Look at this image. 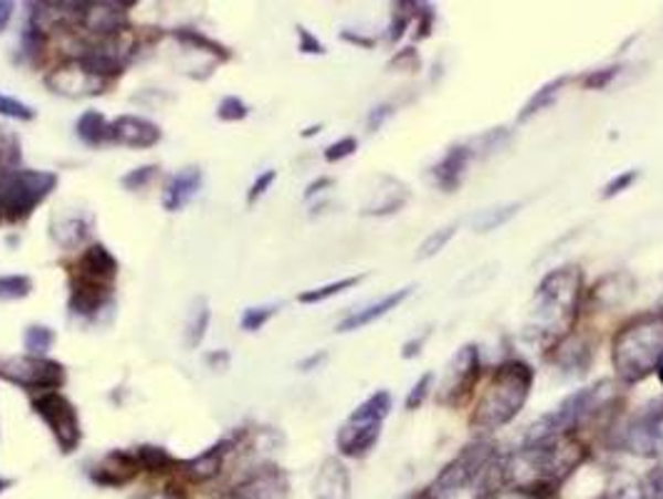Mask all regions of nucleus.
<instances>
[{"instance_id":"nucleus-1","label":"nucleus","mask_w":663,"mask_h":499,"mask_svg":"<svg viewBox=\"0 0 663 499\" xmlns=\"http://www.w3.org/2000/svg\"><path fill=\"white\" fill-rule=\"evenodd\" d=\"M534 387V370L524 360H506L492 372L476 403L470 425L476 433H494L522 413Z\"/></svg>"},{"instance_id":"nucleus-2","label":"nucleus","mask_w":663,"mask_h":499,"mask_svg":"<svg viewBox=\"0 0 663 499\" xmlns=\"http://www.w3.org/2000/svg\"><path fill=\"white\" fill-rule=\"evenodd\" d=\"M663 360V312L631 318L611 345V362L623 385H636L659 370Z\"/></svg>"},{"instance_id":"nucleus-3","label":"nucleus","mask_w":663,"mask_h":499,"mask_svg":"<svg viewBox=\"0 0 663 499\" xmlns=\"http://www.w3.org/2000/svg\"><path fill=\"white\" fill-rule=\"evenodd\" d=\"M583 298V272L579 266L551 270L532 300V330L539 335H567L579 318Z\"/></svg>"},{"instance_id":"nucleus-4","label":"nucleus","mask_w":663,"mask_h":499,"mask_svg":"<svg viewBox=\"0 0 663 499\" xmlns=\"http://www.w3.org/2000/svg\"><path fill=\"white\" fill-rule=\"evenodd\" d=\"M392 409V395L387 389H377L375 395H369L362 405H359L352 415L347 417V423L339 427L337 433V449L345 457H367L372 453L375 445L382 435V425Z\"/></svg>"},{"instance_id":"nucleus-5","label":"nucleus","mask_w":663,"mask_h":499,"mask_svg":"<svg viewBox=\"0 0 663 499\" xmlns=\"http://www.w3.org/2000/svg\"><path fill=\"white\" fill-rule=\"evenodd\" d=\"M55 185L57 175L51 170L0 168V210L11 220H23L55 190Z\"/></svg>"},{"instance_id":"nucleus-6","label":"nucleus","mask_w":663,"mask_h":499,"mask_svg":"<svg viewBox=\"0 0 663 499\" xmlns=\"http://www.w3.org/2000/svg\"><path fill=\"white\" fill-rule=\"evenodd\" d=\"M494 457L496 445H492L490 439H476V443L462 447V453L429 485V499H454L456 495H462L466 487H472L484 475V469L494 462Z\"/></svg>"},{"instance_id":"nucleus-7","label":"nucleus","mask_w":663,"mask_h":499,"mask_svg":"<svg viewBox=\"0 0 663 499\" xmlns=\"http://www.w3.org/2000/svg\"><path fill=\"white\" fill-rule=\"evenodd\" d=\"M611 445L636 457H659L663 453V397L649 399L639 415L629 417Z\"/></svg>"},{"instance_id":"nucleus-8","label":"nucleus","mask_w":663,"mask_h":499,"mask_svg":"<svg viewBox=\"0 0 663 499\" xmlns=\"http://www.w3.org/2000/svg\"><path fill=\"white\" fill-rule=\"evenodd\" d=\"M482 380V355L476 345H462L446 362L442 383H439V405L462 407Z\"/></svg>"},{"instance_id":"nucleus-9","label":"nucleus","mask_w":663,"mask_h":499,"mask_svg":"<svg viewBox=\"0 0 663 499\" xmlns=\"http://www.w3.org/2000/svg\"><path fill=\"white\" fill-rule=\"evenodd\" d=\"M33 413L51 429L63 455H71L83 439L81 417L67 397L61 393H41L33 399Z\"/></svg>"},{"instance_id":"nucleus-10","label":"nucleus","mask_w":663,"mask_h":499,"mask_svg":"<svg viewBox=\"0 0 663 499\" xmlns=\"http://www.w3.org/2000/svg\"><path fill=\"white\" fill-rule=\"evenodd\" d=\"M0 377L25 389L55 393L57 387L65 385V367L55 360L25 355L0 362Z\"/></svg>"},{"instance_id":"nucleus-11","label":"nucleus","mask_w":663,"mask_h":499,"mask_svg":"<svg viewBox=\"0 0 663 499\" xmlns=\"http://www.w3.org/2000/svg\"><path fill=\"white\" fill-rule=\"evenodd\" d=\"M115 278H118V260H115L113 252L101 242L91 245L81 256V260L75 262L73 282H81V285L110 292Z\"/></svg>"},{"instance_id":"nucleus-12","label":"nucleus","mask_w":663,"mask_h":499,"mask_svg":"<svg viewBox=\"0 0 663 499\" xmlns=\"http://www.w3.org/2000/svg\"><path fill=\"white\" fill-rule=\"evenodd\" d=\"M240 437H242V433L238 435V443H240ZM238 443H235V437L220 439L218 445L208 447V449H204V453H200L198 457L185 459V462H180V465H178L180 475H182L185 479H188V482H192V485L212 482V479L222 472V467H225L228 455L232 453V449L238 447Z\"/></svg>"},{"instance_id":"nucleus-13","label":"nucleus","mask_w":663,"mask_h":499,"mask_svg":"<svg viewBox=\"0 0 663 499\" xmlns=\"http://www.w3.org/2000/svg\"><path fill=\"white\" fill-rule=\"evenodd\" d=\"M162 138V131L150 123L148 117L140 115H120L118 121L110 123V141L125 145V148H152Z\"/></svg>"},{"instance_id":"nucleus-14","label":"nucleus","mask_w":663,"mask_h":499,"mask_svg":"<svg viewBox=\"0 0 663 499\" xmlns=\"http://www.w3.org/2000/svg\"><path fill=\"white\" fill-rule=\"evenodd\" d=\"M472 158H474L472 145H452V148L432 165V180L436 188L442 193L460 190Z\"/></svg>"},{"instance_id":"nucleus-15","label":"nucleus","mask_w":663,"mask_h":499,"mask_svg":"<svg viewBox=\"0 0 663 499\" xmlns=\"http://www.w3.org/2000/svg\"><path fill=\"white\" fill-rule=\"evenodd\" d=\"M138 475H140V465L138 459H135V453L113 449V453L105 455L103 462L93 469L91 479L101 487H123V485H130Z\"/></svg>"},{"instance_id":"nucleus-16","label":"nucleus","mask_w":663,"mask_h":499,"mask_svg":"<svg viewBox=\"0 0 663 499\" xmlns=\"http://www.w3.org/2000/svg\"><path fill=\"white\" fill-rule=\"evenodd\" d=\"M409 295H412V288H399L394 292H389V295L379 298L377 302H369V305H365L362 310L349 312L345 320H339L337 332H355V330L372 325V322H377L379 318H385L387 312H392L394 308L402 305Z\"/></svg>"},{"instance_id":"nucleus-17","label":"nucleus","mask_w":663,"mask_h":499,"mask_svg":"<svg viewBox=\"0 0 663 499\" xmlns=\"http://www.w3.org/2000/svg\"><path fill=\"white\" fill-rule=\"evenodd\" d=\"M202 188V170L194 168H182L180 173H175L172 178L165 185L162 193V208L168 212H180L182 208H188L192 202L194 195Z\"/></svg>"},{"instance_id":"nucleus-18","label":"nucleus","mask_w":663,"mask_h":499,"mask_svg":"<svg viewBox=\"0 0 663 499\" xmlns=\"http://www.w3.org/2000/svg\"><path fill=\"white\" fill-rule=\"evenodd\" d=\"M349 469L337 457L322 462L315 479V499H349Z\"/></svg>"},{"instance_id":"nucleus-19","label":"nucleus","mask_w":663,"mask_h":499,"mask_svg":"<svg viewBox=\"0 0 663 499\" xmlns=\"http://www.w3.org/2000/svg\"><path fill=\"white\" fill-rule=\"evenodd\" d=\"M48 85L53 87V93H63V95H97L103 93L101 87L103 83L95 81V77L85 75L81 71V65L75 61L65 67H57L55 73L48 75Z\"/></svg>"},{"instance_id":"nucleus-20","label":"nucleus","mask_w":663,"mask_h":499,"mask_svg":"<svg viewBox=\"0 0 663 499\" xmlns=\"http://www.w3.org/2000/svg\"><path fill=\"white\" fill-rule=\"evenodd\" d=\"M593 357V350H591V342L587 337H579V335H567L561 342V347L557 350V365L559 367H573L577 372H587L589 362Z\"/></svg>"},{"instance_id":"nucleus-21","label":"nucleus","mask_w":663,"mask_h":499,"mask_svg":"<svg viewBox=\"0 0 663 499\" xmlns=\"http://www.w3.org/2000/svg\"><path fill=\"white\" fill-rule=\"evenodd\" d=\"M75 133L85 145H103L110 141V123L97 111H85L75 123Z\"/></svg>"},{"instance_id":"nucleus-22","label":"nucleus","mask_w":663,"mask_h":499,"mask_svg":"<svg viewBox=\"0 0 663 499\" xmlns=\"http://www.w3.org/2000/svg\"><path fill=\"white\" fill-rule=\"evenodd\" d=\"M135 459H138L140 469H145V472H152V475H165V472H170V469L178 472V465H180L178 459L168 453V449L155 447V445L135 447Z\"/></svg>"},{"instance_id":"nucleus-23","label":"nucleus","mask_w":663,"mask_h":499,"mask_svg":"<svg viewBox=\"0 0 663 499\" xmlns=\"http://www.w3.org/2000/svg\"><path fill=\"white\" fill-rule=\"evenodd\" d=\"M522 210V202H506V205H494V208L480 210L472 218V228L474 232H492L496 228H502V225L509 222L512 218H516V212Z\"/></svg>"},{"instance_id":"nucleus-24","label":"nucleus","mask_w":663,"mask_h":499,"mask_svg":"<svg viewBox=\"0 0 663 499\" xmlns=\"http://www.w3.org/2000/svg\"><path fill=\"white\" fill-rule=\"evenodd\" d=\"M567 83H569V77H557V81H551V83L541 85L539 91H536V93L529 97V103H526V105L522 107L519 121H522V123H524V121H532L534 115H539L541 111H546V107H551L554 101H557V97H559V93L564 91V87H567Z\"/></svg>"},{"instance_id":"nucleus-25","label":"nucleus","mask_w":663,"mask_h":499,"mask_svg":"<svg viewBox=\"0 0 663 499\" xmlns=\"http://www.w3.org/2000/svg\"><path fill=\"white\" fill-rule=\"evenodd\" d=\"M87 232H91V225H87V220H83L81 215L57 220V225H53V240L65 250H73L75 245H81L87 238Z\"/></svg>"},{"instance_id":"nucleus-26","label":"nucleus","mask_w":663,"mask_h":499,"mask_svg":"<svg viewBox=\"0 0 663 499\" xmlns=\"http://www.w3.org/2000/svg\"><path fill=\"white\" fill-rule=\"evenodd\" d=\"M210 325V308L204 300H198L190 310L188 325H185V342H188V347H198L200 342L204 340V332H208Z\"/></svg>"},{"instance_id":"nucleus-27","label":"nucleus","mask_w":663,"mask_h":499,"mask_svg":"<svg viewBox=\"0 0 663 499\" xmlns=\"http://www.w3.org/2000/svg\"><path fill=\"white\" fill-rule=\"evenodd\" d=\"M409 200V190H407V185H402V183H397V188L394 190H387L385 195L379 193L377 198L367 205V208L362 210L365 215H392V212H397L399 208H402V205Z\"/></svg>"},{"instance_id":"nucleus-28","label":"nucleus","mask_w":663,"mask_h":499,"mask_svg":"<svg viewBox=\"0 0 663 499\" xmlns=\"http://www.w3.org/2000/svg\"><path fill=\"white\" fill-rule=\"evenodd\" d=\"M456 235V222L444 225V228H436L432 235H427L422 240V245L417 248V260H432L436 258L439 252H442L446 245L452 242V238Z\"/></svg>"},{"instance_id":"nucleus-29","label":"nucleus","mask_w":663,"mask_h":499,"mask_svg":"<svg viewBox=\"0 0 663 499\" xmlns=\"http://www.w3.org/2000/svg\"><path fill=\"white\" fill-rule=\"evenodd\" d=\"M476 499H557V489L554 487H522V485H509L496 489L492 495H482Z\"/></svg>"},{"instance_id":"nucleus-30","label":"nucleus","mask_w":663,"mask_h":499,"mask_svg":"<svg viewBox=\"0 0 663 499\" xmlns=\"http://www.w3.org/2000/svg\"><path fill=\"white\" fill-rule=\"evenodd\" d=\"M357 282H362V276L357 278H345V280H337V282H329V285H322V288H315V290H305L302 295L297 298L302 305H315V302H325L329 298L339 295V292H345L349 288H355Z\"/></svg>"},{"instance_id":"nucleus-31","label":"nucleus","mask_w":663,"mask_h":499,"mask_svg":"<svg viewBox=\"0 0 663 499\" xmlns=\"http://www.w3.org/2000/svg\"><path fill=\"white\" fill-rule=\"evenodd\" d=\"M55 342V332L51 328L45 325H31L25 330V337H23V345L28 350V355H35V357H43L48 350L53 347Z\"/></svg>"},{"instance_id":"nucleus-32","label":"nucleus","mask_w":663,"mask_h":499,"mask_svg":"<svg viewBox=\"0 0 663 499\" xmlns=\"http://www.w3.org/2000/svg\"><path fill=\"white\" fill-rule=\"evenodd\" d=\"M417 6L419 3H397L392 11V21H389V41L397 43L402 41L407 28L412 25V21L417 18Z\"/></svg>"},{"instance_id":"nucleus-33","label":"nucleus","mask_w":663,"mask_h":499,"mask_svg":"<svg viewBox=\"0 0 663 499\" xmlns=\"http://www.w3.org/2000/svg\"><path fill=\"white\" fill-rule=\"evenodd\" d=\"M33 280L28 276H3L0 278V300H23L31 295Z\"/></svg>"},{"instance_id":"nucleus-34","label":"nucleus","mask_w":663,"mask_h":499,"mask_svg":"<svg viewBox=\"0 0 663 499\" xmlns=\"http://www.w3.org/2000/svg\"><path fill=\"white\" fill-rule=\"evenodd\" d=\"M250 113V107L240 101V97L235 95H228L222 97V103L218 105V117L220 121L225 123H238V121H245Z\"/></svg>"},{"instance_id":"nucleus-35","label":"nucleus","mask_w":663,"mask_h":499,"mask_svg":"<svg viewBox=\"0 0 663 499\" xmlns=\"http://www.w3.org/2000/svg\"><path fill=\"white\" fill-rule=\"evenodd\" d=\"M432 383H434V372H427V375H422L417 380L414 387L409 389V395L404 399V407L409 409V413H414V409H419L424 405L429 389H432Z\"/></svg>"},{"instance_id":"nucleus-36","label":"nucleus","mask_w":663,"mask_h":499,"mask_svg":"<svg viewBox=\"0 0 663 499\" xmlns=\"http://www.w3.org/2000/svg\"><path fill=\"white\" fill-rule=\"evenodd\" d=\"M277 308L275 305H265V308H248L245 315H242V330L245 332H257L270 322V318L275 315Z\"/></svg>"},{"instance_id":"nucleus-37","label":"nucleus","mask_w":663,"mask_h":499,"mask_svg":"<svg viewBox=\"0 0 663 499\" xmlns=\"http://www.w3.org/2000/svg\"><path fill=\"white\" fill-rule=\"evenodd\" d=\"M603 499H646V492H643V482L639 479H619V482L611 485V492Z\"/></svg>"},{"instance_id":"nucleus-38","label":"nucleus","mask_w":663,"mask_h":499,"mask_svg":"<svg viewBox=\"0 0 663 499\" xmlns=\"http://www.w3.org/2000/svg\"><path fill=\"white\" fill-rule=\"evenodd\" d=\"M619 71H621L619 65L599 67V71H591L589 75H583L581 83H583V87H589V91H603V87L611 85V81L619 75Z\"/></svg>"},{"instance_id":"nucleus-39","label":"nucleus","mask_w":663,"mask_h":499,"mask_svg":"<svg viewBox=\"0 0 663 499\" xmlns=\"http://www.w3.org/2000/svg\"><path fill=\"white\" fill-rule=\"evenodd\" d=\"M639 180V170H623V173H619L617 178L613 180H609L607 183V188H603V193H601V198L603 200H611V198H617V195H621V193H627L633 183Z\"/></svg>"},{"instance_id":"nucleus-40","label":"nucleus","mask_w":663,"mask_h":499,"mask_svg":"<svg viewBox=\"0 0 663 499\" xmlns=\"http://www.w3.org/2000/svg\"><path fill=\"white\" fill-rule=\"evenodd\" d=\"M419 67H422V58H419L417 48H404V51H399L392 61H389V71L417 73Z\"/></svg>"},{"instance_id":"nucleus-41","label":"nucleus","mask_w":663,"mask_h":499,"mask_svg":"<svg viewBox=\"0 0 663 499\" xmlns=\"http://www.w3.org/2000/svg\"><path fill=\"white\" fill-rule=\"evenodd\" d=\"M21 160V143L15 135L0 131V165H13Z\"/></svg>"},{"instance_id":"nucleus-42","label":"nucleus","mask_w":663,"mask_h":499,"mask_svg":"<svg viewBox=\"0 0 663 499\" xmlns=\"http://www.w3.org/2000/svg\"><path fill=\"white\" fill-rule=\"evenodd\" d=\"M155 175H158V165H143V168H135L123 178V185L128 190H140L148 185Z\"/></svg>"},{"instance_id":"nucleus-43","label":"nucleus","mask_w":663,"mask_h":499,"mask_svg":"<svg viewBox=\"0 0 663 499\" xmlns=\"http://www.w3.org/2000/svg\"><path fill=\"white\" fill-rule=\"evenodd\" d=\"M355 150H357V138H352V135H347V138L329 145V148L325 150V160L327 163H339V160L349 158V155H355Z\"/></svg>"},{"instance_id":"nucleus-44","label":"nucleus","mask_w":663,"mask_h":499,"mask_svg":"<svg viewBox=\"0 0 663 499\" xmlns=\"http://www.w3.org/2000/svg\"><path fill=\"white\" fill-rule=\"evenodd\" d=\"M0 115L18 117V121H31V117H33V111H31V107H28L25 103L15 101V97L0 95Z\"/></svg>"},{"instance_id":"nucleus-45","label":"nucleus","mask_w":663,"mask_h":499,"mask_svg":"<svg viewBox=\"0 0 663 499\" xmlns=\"http://www.w3.org/2000/svg\"><path fill=\"white\" fill-rule=\"evenodd\" d=\"M417 41H422V38L432 35V25H434V8L432 6H417Z\"/></svg>"},{"instance_id":"nucleus-46","label":"nucleus","mask_w":663,"mask_h":499,"mask_svg":"<svg viewBox=\"0 0 663 499\" xmlns=\"http://www.w3.org/2000/svg\"><path fill=\"white\" fill-rule=\"evenodd\" d=\"M275 180H277V170H265L262 175H257V180L252 183V188L248 193V202L255 205L262 198V195H265L272 188V183H275Z\"/></svg>"},{"instance_id":"nucleus-47","label":"nucleus","mask_w":663,"mask_h":499,"mask_svg":"<svg viewBox=\"0 0 663 499\" xmlns=\"http://www.w3.org/2000/svg\"><path fill=\"white\" fill-rule=\"evenodd\" d=\"M297 38H299V51L307 55H325V45L317 41V35H312L307 28L297 25Z\"/></svg>"},{"instance_id":"nucleus-48","label":"nucleus","mask_w":663,"mask_h":499,"mask_svg":"<svg viewBox=\"0 0 663 499\" xmlns=\"http://www.w3.org/2000/svg\"><path fill=\"white\" fill-rule=\"evenodd\" d=\"M643 492H646V499H663V467L651 469L643 482Z\"/></svg>"},{"instance_id":"nucleus-49","label":"nucleus","mask_w":663,"mask_h":499,"mask_svg":"<svg viewBox=\"0 0 663 499\" xmlns=\"http://www.w3.org/2000/svg\"><path fill=\"white\" fill-rule=\"evenodd\" d=\"M392 113H394V107L389 105V103L372 107V111H369V115H367V128L372 131V133L379 131V128H382V125L389 121V117H392Z\"/></svg>"},{"instance_id":"nucleus-50","label":"nucleus","mask_w":663,"mask_h":499,"mask_svg":"<svg viewBox=\"0 0 663 499\" xmlns=\"http://www.w3.org/2000/svg\"><path fill=\"white\" fill-rule=\"evenodd\" d=\"M138 499H188V495H185L180 485H165L160 489H152V492H145Z\"/></svg>"},{"instance_id":"nucleus-51","label":"nucleus","mask_w":663,"mask_h":499,"mask_svg":"<svg viewBox=\"0 0 663 499\" xmlns=\"http://www.w3.org/2000/svg\"><path fill=\"white\" fill-rule=\"evenodd\" d=\"M427 337H429V332L427 335H417L414 340H409V342H404V347H402V357H407V360H412V357H417L419 352H422V347H424V342H427Z\"/></svg>"},{"instance_id":"nucleus-52","label":"nucleus","mask_w":663,"mask_h":499,"mask_svg":"<svg viewBox=\"0 0 663 499\" xmlns=\"http://www.w3.org/2000/svg\"><path fill=\"white\" fill-rule=\"evenodd\" d=\"M343 41L347 43H355L359 48H375V38H367V35H359V33H352V31H343Z\"/></svg>"},{"instance_id":"nucleus-53","label":"nucleus","mask_w":663,"mask_h":499,"mask_svg":"<svg viewBox=\"0 0 663 499\" xmlns=\"http://www.w3.org/2000/svg\"><path fill=\"white\" fill-rule=\"evenodd\" d=\"M208 365H212V370H225L228 365H230V355L225 350H220V352H212V355H208Z\"/></svg>"},{"instance_id":"nucleus-54","label":"nucleus","mask_w":663,"mask_h":499,"mask_svg":"<svg viewBox=\"0 0 663 499\" xmlns=\"http://www.w3.org/2000/svg\"><path fill=\"white\" fill-rule=\"evenodd\" d=\"M13 18V3H8V0H0V33L6 31L8 23H11Z\"/></svg>"},{"instance_id":"nucleus-55","label":"nucleus","mask_w":663,"mask_h":499,"mask_svg":"<svg viewBox=\"0 0 663 499\" xmlns=\"http://www.w3.org/2000/svg\"><path fill=\"white\" fill-rule=\"evenodd\" d=\"M332 185V178H319V180H315V183H309V188H307V193H305V198L309 200V198H315L317 193H322L325 188H329Z\"/></svg>"},{"instance_id":"nucleus-56","label":"nucleus","mask_w":663,"mask_h":499,"mask_svg":"<svg viewBox=\"0 0 663 499\" xmlns=\"http://www.w3.org/2000/svg\"><path fill=\"white\" fill-rule=\"evenodd\" d=\"M325 357H327L325 352H319V355H312V357H307V360H302V362H299V370H305V372H307V370H312L315 365H319V362L325 360Z\"/></svg>"},{"instance_id":"nucleus-57","label":"nucleus","mask_w":663,"mask_h":499,"mask_svg":"<svg viewBox=\"0 0 663 499\" xmlns=\"http://www.w3.org/2000/svg\"><path fill=\"white\" fill-rule=\"evenodd\" d=\"M11 485H13V482H11V479L0 477V492H3V489H8V487H11Z\"/></svg>"},{"instance_id":"nucleus-58","label":"nucleus","mask_w":663,"mask_h":499,"mask_svg":"<svg viewBox=\"0 0 663 499\" xmlns=\"http://www.w3.org/2000/svg\"><path fill=\"white\" fill-rule=\"evenodd\" d=\"M315 133H319V125H312V128H307L302 135H305V138H309V135H315Z\"/></svg>"},{"instance_id":"nucleus-59","label":"nucleus","mask_w":663,"mask_h":499,"mask_svg":"<svg viewBox=\"0 0 663 499\" xmlns=\"http://www.w3.org/2000/svg\"><path fill=\"white\" fill-rule=\"evenodd\" d=\"M656 372H659V380H661V385H663V360H661V365H659Z\"/></svg>"},{"instance_id":"nucleus-60","label":"nucleus","mask_w":663,"mask_h":499,"mask_svg":"<svg viewBox=\"0 0 663 499\" xmlns=\"http://www.w3.org/2000/svg\"><path fill=\"white\" fill-rule=\"evenodd\" d=\"M409 499H429V495L427 492H422V495H412Z\"/></svg>"},{"instance_id":"nucleus-61","label":"nucleus","mask_w":663,"mask_h":499,"mask_svg":"<svg viewBox=\"0 0 663 499\" xmlns=\"http://www.w3.org/2000/svg\"><path fill=\"white\" fill-rule=\"evenodd\" d=\"M659 310L663 312V295H661V300H659Z\"/></svg>"},{"instance_id":"nucleus-62","label":"nucleus","mask_w":663,"mask_h":499,"mask_svg":"<svg viewBox=\"0 0 663 499\" xmlns=\"http://www.w3.org/2000/svg\"><path fill=\"white\" fill-rule=\"evenodd\" d=\"M0 220H3V210H0Z\"/></svg>"},{"instance_id":"nucleus-63","label":"nucleus","mask_w":663,"mask_h":499,"mask_svg":"<svg viewBox=\"0 0 663 499\" xmlns=\"http://www.w3.org/2000/svg\"><path fill=\"white\" fill-rule=\"evenodd\" d=\"M601 499H603V497H601Z\"/></svg>"}]
</instances>
